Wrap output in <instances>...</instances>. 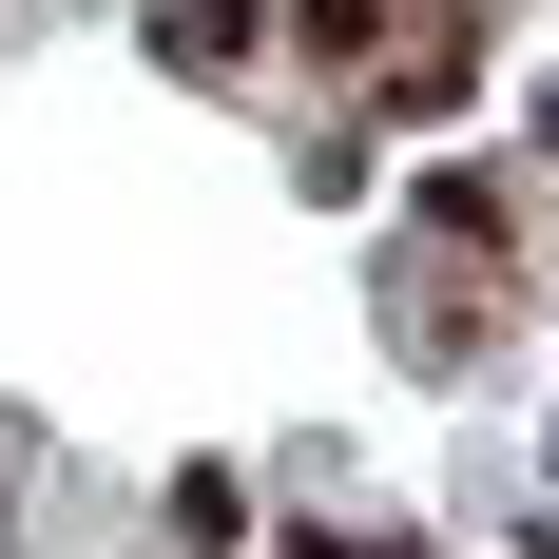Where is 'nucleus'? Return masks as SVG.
<instances>
[{"label": "nucleus", "mask_w": 559, "mask_h": 559, "mask_svg": "<svg viewBox=\"0 0 559 559\" xmlns=\"http://www.w3.org/2000/svg\"><path fill=\"white\" fill-rule=\"evenodd\" d=\"M155 58L174 78H271V0H155Z\"/></svg>", "instance_id": "obj_1"}, {"label": "nucleus", "mask_w": 559, "mask_h": 559, "mask_svg": "<svg viewBox=\"0 0 559 559\" xmlns=\"http://www.w3.org/2000/svg\"><path fill=\"white\" fill-rule=\"evenodd\" d=\"M271 20H289V58H309V78H347V97L386 78V0H271Z\"/></svg>", "instance_id": "obj_2"}, {"label": "nucleus", "mask_w": 559, "mask_h": 559, "mask_svg": "<svg viewBox=\"0 0 559 559\" xmlns=\"http://www.w3.org/2000/svg\"><path fill=\"white\" fill-rule=\"evenodd\" d=\"M425 193H444V231H463V251H521V174H502V155H463V174H425Z\"/></svg>", "instance_id": "obj_3"}]
</instances>
